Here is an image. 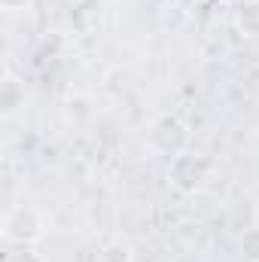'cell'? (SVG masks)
<instances>
[{
    "instance_id": "cell-2",
    "label": "cell",
    "mask_w": 259,
    "mask_h": 262,
    "mask_svg": "<svg viewBox=\"0 0 259 262\" xmlns=\"http://www.w3.org/2000/svg\"><path fill=\"white\" fill-rule=\"evenodd\" d=\"M15 89H18V82H15L12 76H6V82H3V110H6V113H12V110H15V104L25 98V95H12Z\"/></svg>"
},
{
    "instance_id": "cell-1",
    "label": "cell",
    "mask_w": 259,
    "mask_h": 262,
    "mask_svg": "<svg viewBox=\"0 0 259 262\" xmlns=\"http://www.w3.org/2000/svg\"><path fill=\"white\" fill-rule=\"evenodd\" d=\"M3 235H6V241L21 244V247L25 244H34L43 235V216H40V210L31 207V204L12 207L9 216H6V223H3Z\"/></svg>"
},
{
    "instance_id": "cell-4",
    "label": "cell",
    "mask_w": 259,
    "mask_h": 262,
    "mask_svg": "<svg viewBox=\"0 0 259 262\" xmlns=\"http://www.w3.org/2000/svg\"><path fill=\"white\" fill-rule=\"evenodd\" d=\"M0 3H3V9H6V12H18V9H25L31 0H0Z\"/></svg>"
},
{
    "instance_id": "cell-3",
    "label": "cell",
    "mask_w": 259,
    "mask_h": 262,
    "mask_svg": "<svg viewBox=\"0 0 259 262\" xmlns=\"http://www.w3.org/2000/svg\"><path fill=\"white\" fill-rule=\"evenodd\" d=\"M6 262H43V259H40L37 253H31V250H25V247H21V250L9 253V256H6Z\"/></svg>"
}]
</instances>
